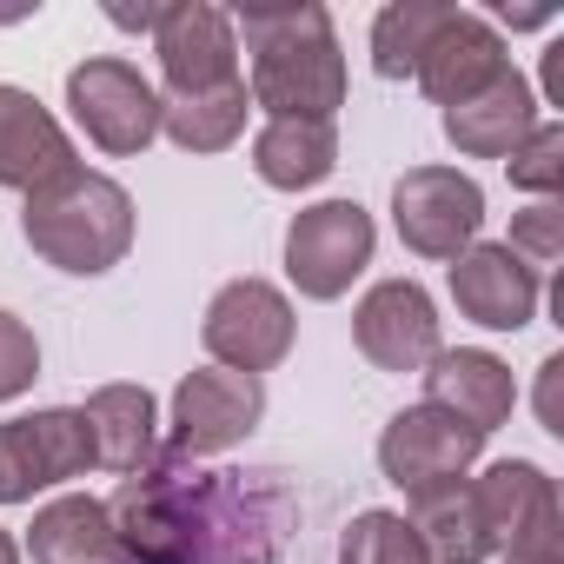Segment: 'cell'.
I'll use <instances>...</instances> for the list:
<instances>
[{
	"instance_id": "44dd1931",
	"label": "cell",
	"mask_w": 564,
	"mask_h": 564,
	"mask_svg": "<svg viewBox=\"0 0 564 564\" xmlns=\"http://www.w3.org/2000/svg\"><path fill=\"white\" fill-rule=\"evenodd\" d=\"M339 166V133L333 120H265L252 140V173L279 193H306Z\"/></svg>"
},
{
	"instance_id": "8fae6325",
	"label": "cell",
	"mask_w": 564,
	"mask_h": 564,
	"mask_svg": "<svg viewBox=\"0 0 564 564\" xmlns=\"http://www.w3.org/2000/svg\"><path fill=\"white\" fill-rule=\"evenodd\" d=\"M259 419H265V392H259V379L226 372V366H213V372H186L180 392H173V452H180V458L226 452V445H239Z\"/></svg>"
},
{
	"instance_id": "836d02e7",
	"label": "cell",
	"mask_w": 564,
	"mask_h": 564,
	"mask_svg": "<svg viewBox=\"0 0 564 564\" xmlns=\"http://www.w3.org/2000/svg\"><path fill=\"white\" fill-rule=\"evenodd\" d=\"M0 564H21V551H14V538L0 531Z\"/></svg>"
},
{
	"instance_id": "30bf717a",
	"label": "cell",
	"mask_w": 564,
	"mask_h": 564,
	"mask_svg": "<svg viewBox=\"0 0 564 564\" xmlns=\"http://www.w3.org/2000/svg\"><path fill=\"white\" fill-rule=\"evenodd\" d=\"M352 339L379 372H425L438 359V313L419 279H379L352 313Z\"/></svg>"
},
{
	"instance_id": "d6986e66",
	"label": "cell",
	"mask_w": 564,
	"mask_h": 564,
	"mask_svg": "<svg viewBox=\"0 0 564 564\" xmlns=\"http://www.w3.org/2000/svg\"><path fill=\"white\" fill-rule=\"evenodd\" d=\"M412 538L425 544L432 564H485L491 557V538H485V511H478V491L471 478H445V485H425L412 491Z\"/></svg>"
},
{
	"instance_id": "603a6c76",
	"label": "cell",
	"mask_w": 564,
	"mask_h": 564,
	"mask_svg": "<svg viewBox=\"0 0 564 564\" xmlns=\"http://www.w3.org/2000/svg\"><path fill=\"white\" fill-rule=\"evenodd\" d=\"M160 133L186 153H226L246 133V80L193 100H160Z\"/></svg>"
},
{
	"instance_id": "277c9868",
	"label": "cell",
	"mask_w": 564,
	"mask_h": 564,
	"mask_svg": "<svg viewBox=\"0 0 564 564\" xmlns=\"http://www.w3.org/2000/svg\"><path fill=\"white\" fill-rule=\"evenodd\" d=\"M372 213L359 199H326V206H306L293 226H286V272L306 300H339L352 293V279L372 265Z\"/></svg>"
},
{
	"instance_id": "ffe728a7",
	"label": "cell",
	"mask_w": 564,
	"mask_h": 564,
	"mask_svg": "<svg viewBox=\"0 0 564 564\" xmlns=\"http://www.w3.org/2000/svg\"><path fill=\"white\" fill-rule=\"evenodd\" d=\"M87 438H94V465L107 471H140L153 458V438H160V412H153V392L147 386H100L87 405Z\"/></svg>"
},
{
	"instance_id": "e0dca14e",
	"label": "cell",
	"mask_w": 564,
	"mask_h": 564,
	"mask_svg": "<svg viewBox=\"0 0 564 564\" xmlns=\"http://www.w3.org/2000/svg\"><path fill=\"white\" fill-rule=\"evenodd\" d=\"M61 173H74V147H67L61 120L28 87H0V186L41 193Z\"/></svg>"
},
{
	"instance_id": "7a4b0ae2",
	"label": "cell",
	"mask_w": 564,
	"mask_h": 564,
	"mask_svg": "<svg viewBox=\"0 0 564 564\" xmlns=\"http://www.w3.org/2000/svg\"><path fill=\"white\" fill-rule=\"evenodd\" d=\"M232 34H246L252 100L272 120H333L346 107V54L326 8H246Z\"/></svg>"
},
{
	"instance_id": "83f0119b",
	"label": "cell",
	"mask_w": 564,
	"mask_h": 564,
	"mask_svg": "<svg viewBox=\"0 0 564 564\" xmlns=\"http://www.w3.org/2000/svg\"><path fill=\"white\" fill-rule=\"evenodd\" d=\"M41 372V346L34 333L14 319V313H0V399H21Z\"/></svg>"
},
{
	"instance_id": "cb8c5ba5",
	"label": "cell",
	"mask_w": 564,
	"mask_h": 564,
	"mask_svg": "<svg viewBox=\"0 0 564 564\" xmlns=\"http://www.w3.org/2000/svg\"><path fill=\"white\" fill-rule=\"evenodd\" d=\"M445 14H452L445 0H392V8L379 14V28H372V67H379L386 80H405Z\"/></svg>"
},
{
	"instance_id": "2e32d148",
	"label": "cell",
	"mask_w": 564,
	"mask_h": 564,
	"mask_svg": "<svg viewBox=\"0 0 564 564\" xmlns=\"http://www.w3.org/2000/svg\"><path fill=\"white\" fill-rule=\"evenodd\" d=\"M511 399H518L511 366H505V359H491V352H478V346L438 352V359L425 366V405L452 412V419H458V425H471L478 438H491V432L511 419Z\"/></svg>"
},
{
	"instance_id": "9a60e30c",
	"label": "cell",
	"mask_w": 564,
	"mask_h": 564,
	"mask_svg": "<svg viewBox=\"0 0 564 564\" xmlns=\"http://www.w3.org/2000/svg\"><path fill=\"white\" fill-rule=\"evenodd\" d=\"M505 67H511V61H505V41L491 34V21H478V14H465V8H452V14L432 28V41H425V54H419L412 80H419L438 107H458V100L485 94Z\"/></svg>"
},
{
	"instance_id": "f546056e",
	"label": "cell",
	"mask_w": 564,
	"mask_h": 564,
	"mask_svg": "<svg viewBox=\"0 0 564 564\" xmlns=\"http://www.w3.org/2000/svg\"><path fill=\"white\" fill-rule=\"evenodd\" d=\"M491 14H498L505 28H544V21H551L557 8H544V0H531V8H511V0H498V8H491Z\"/></svg>"
},
{
	"instance_id": "1f68e13d",
	"label": "cell",
	"mask_w": 564,
	"mask_h": 564,
	"mask_svg": "<svg viewBox=\"0 0 564 564\" xmlns=\"http://www.w3.org/2000/svg\"><path fill=\"white\" fill-rule=\"evenodd\" d=\"M544 87H551V100L564 107V41H557V47L544 54Z\"/></svg>"
},
{
	"instance_id": "d4e9b609",
	"label": "cell",
	"mask_w": 564,
	"mask_h": 564,
	"mask_svg": "<svg viewBox=\"0 0 564 564\" xmlns=\"http://www.w3.org/2000/svg\"><path fill=\"white\" fill-rule=\"evenodd\" d=\"M339 564H432V557H425V544L412 538V524L399 511H359L346 524Z\"/></svg>"
},
{
	"instance_id": "d6a6232c",
	"label": "cell",
	"mask_w": 564,
	"mask_h": 564,
	"mask_svg": "<svg viewBox=\"0 0 564 564\" xmlns=\"http://www.w3.org/2000/svg\"><path fill=\"white\" fill-rule=\"evenodd\" d=\"M505 564H564V551H557V544H551V551H511Z\"/></svg>"
},
{
	"instance_id": "ba28073f",
	"label": "cell",
	"mask_w": 564,
	"mask_h": 564,
	"mask_svg": "<svg viewBox=\"0 0 564 564\" xmlns=\"http://www.w3.org/2000/svg\"><path fill=\"white\" fill-rule=\"evenodd\" d=\"M67 107L74 120L87 127V140L100 153H140L153 133H160V94L147 87L140 67L127 61H80L67 74Z\"/></svg>"
},
{
	"instance_id": "6da1fadb",
	"label": "cell",
	"mask_w": 564,
	"mask_h": 564,
	"mask_svg": "<svg viewBox=\"0 0 564 564\" xmlns=\"http://www.w3.org/2000/svg\"><path fill=\"white\" fill-rule=\"evenodd\" d=\"M107 518L113 564H279L300 531V491L286 471H199L180 452H153Z\"/></svg>"
},
{
	"instance_id": "8992f818",
	"label": "cell",
	"mask_w": 564,
	"mask_h": 564,
	"mask_svg": "<svg viewBox=\"0 0 564 564\" xmlns=\"http://www.w3.org/2000/svg\"><path fill=\"white\" fill-rule=\"evenodd\" d=\"M485 193L458 166H412L392 186V226L419 259H458L478 239Z\"/></svg>"
},
{
	"instance_id": "4dcf8cb0",
	"label": "cell",
	"mask_w": 564,
	"mask_h": 564,
	"mask_svg": "<svg viewBox=\"0 0 564 564\" xmlns=\"http://www.w3.org/2000/svg\"><path fill=\"white\" fill-rule=\"evenodd\" d=\"M107 14H113L120 28H140V34H153V28H160V8H107Z\"/></svg>"
},
{
	"instance_id": "f1b7e54d",
	"label": "cell",
	"mask_w": 564,
	"mask_h": 564,
	"mask_svg": "<svg viewBox=\"0 0 564 564\" xmlns=\"http://www.w3.org/2000/svg\"><path fill=\"white\" fill-rule=\"evenodd\" d=\"M557 386H564V352H551V359L538 366V419H544V432H557V438H564V405H557Z\"/></svg>"
},
{
	"instance_id": "5b68a950",
	"label": "cell",
	"mask_w": 564,
	"mask_h": 564,
	"mask_svg": "<svg viewBox=\"0 0 564 564\" xmlns=\"http://www.w3.org/2000/svg\"><path fill=\"white\" fill-rule=\"evenodd\" d=\"M199 339L226 372L259 379L293 352V306H286L279 286H265V279H232V286L213 293Z\"/></svg>"
},
{
	"instance_id": "3957f363",
	"label": "cell",
	"mask_w": 564,
	"mask_h": 564,
	"mask_svg": "<svg viewBox=\"0 0 564 564\" xmlns=\"http://www.w3.org/2000/svg\"><path fill=\"white\" fill-rule=\"evenodd\" d=\"M21 232H28V246L47 265L94 279V272H107V265L127 259V246H133V199H127L120 180L74 166V173L47 180L41 193H28Z\"/></svg>"
},
{
	"instance_id": "9c48e42d",
	"label": "cell",
	"mask_w": 564,
	"mask_h": 564,
	"mask_svg": "<svg viewBox=\"0 0 564 564\" xmlns=\"http://www.w3.org/2000/svg\"><path fill=\"white\" fill-rule=\"evenodd\" d=\"M94 465L80 412H28L0 425V505H21L47 485H67Z\"/></svg>"
},
{
	"instance_id": "52a82bcc",
	"label": "cell",
	"mask_w": 564,
	"mask_h": 564,
	"mask_svg": "<svg viewBox=\"0 0 564 564\" xmlns=\"http://www.w3.org/2000/svg\"><path fill=\"white\" fill-rule=\"evenodd\" d=\"M153 54H160V74H166V100H193V94L239 87V34H232V14L206 8V0L160 8Z\"/></svg>"
},
{
	"instance_id": "ac0fdd59",
	"label": "cell",
	"mask_w": 564,
	"mask_h": 564,
	"mask_svg": "<svg viewBox=\"0 0 564 564\" xmlns=\"http://www.w3.org/2000/svg\"><path fill=\"white\" fill-rule=\"evenodd\" d=\"M531 127H538V100H531V80L518 67H505L485 94L445 107V140L471 160H505Z\"/></svg>"
},
{
	"instance_id": "7402d4cb",
	"label": "cell",
	"mask_w": 564,
	"mask_h": 564,
	"mask_svg": "<svg viewBox=\"0 0 564 564\" xmlns=\"http://www.w3.org/2000/svg\"><path fill=\"white\" fill-rule=\"evenodd\" d=\"M34 564H113V518L100 498H54L34 511Z\"/></svg>"
},
{
	"instance_id": "5bb4252c",
	"label": "cell",
	"mask_w": 564,
	"mask_h": 564,
	"mask_svg": "<svg viewBox=\"0 0 564 564\" xmlns=\"http://www.w3.org/2000/svg\"><path fill=\"white\" fill-rule=\"evenodd\" d=\"M538 272L511 246H465L452 259V300L471 326L485 333H518L538 319Z\"/></svg>"
},
{
	"instance_id": "7c38bea8",
	"label": "cell",
	"mask_w": 564,
	"mask_h": 564,
	"mask_svg": "<svg viewBox=\"0 0 564 564\" xmlns=\"http://www.w3.org/2000/svg\"><path fill=\"white\" fill-rule=\"evenodd\" d=\"M478 452H485V438H478L471 425H458V419L438 412V405H412V412H399V419L386 425V438H379V471L412 498V491H425V485L465 478Z\"/></svg>"
},
{
	"instance_id": "4fadbf2b",
	"label": "cell",
	"mask_w": 564,
	"mask_h": 564,
	"mask_svg": "<svg viewBox=\"0 0 564 564\" xmlns=\"http://www.w3.org/2000/svg\"><path fill=\"white\" fill-rule=\"evenodd\" d=\"M478 511H485V538L491 551H551L564 531H557V485L531 465V458H505L491 465L478 485Z\"/></svg>"
},
{
	"instance_id": "4316f807",
	"label": "cell",
	"mask_w": 564,
	"mask_h": 564,
	"mask_svg": "<svg viewBox=\"0 0 564 564\" xmlns=\"http://www.w3.org/2000/svg\"><path fill=\"white\" fill-rule=\"evenodd\" d=\"M531 272L538 265H557V252H564V206L557 199H538V206H524L518 219H511V239H505Z\"/></svg>"
},
{
	"instance_id": "484cf974",
	"label": "cell",
	"mask_w": 564,
	"mask_h": 564,
	"mask_svg": "<svg viewBox=\"0 0 564 564\" xmlns=\"http://www.w3.org/2000/svg\"><path fill=\"white\" fill-rule=\"evenodd\" d=\"M505 173H511V186L551 199V193L564 186V127H557V120H538V127L505 153Z\"/></svg>"
}]
</instances>
